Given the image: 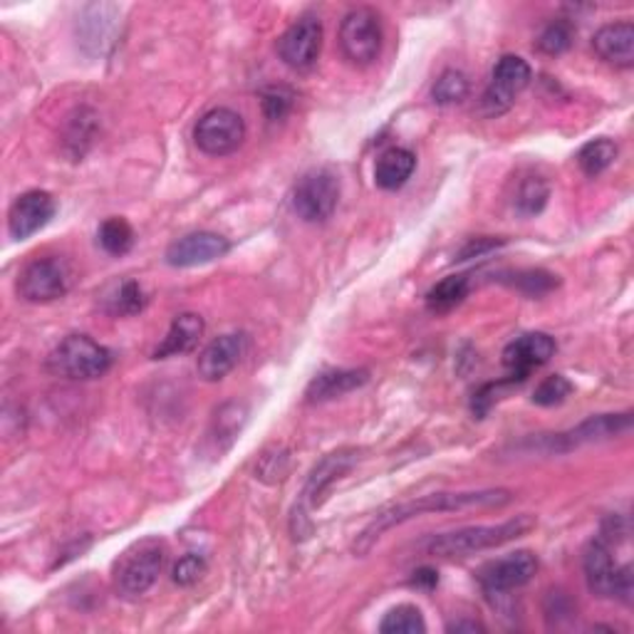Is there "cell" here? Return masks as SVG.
Segmentation results:
<instances>
[{
	"label": "cell",
	"mask_w": 634,
	"mask_h": 634,
	"mask_svg": "<svg viewBox=\"0 0 634 634\" xmlns=\"http://www.w3.org/2000/svg\"><path fill=\"white\" fill-rule=\"evenodd\" d=\"M194 142L208 156H228L246 142V122L228 108L208 110L194 126Z\"/></svg>",
	"instance_id": "11"
},
{
	"label": "cell",
	"mask_w": 634,
	"mask_h": 634,
	"mask_svg": "<svg viewBox=\"0 0 634 634\" xmlns=\"http://www.w3.org/2000/svg\"><path fill=\"white\" fill-rule=\"evenodd\" d=\"M246 407L238 405V401H231V405H224L216 411V419H214V434H218L216 439L231 443L236 439V434L243 427V421H246Z\"/></svg>",
	"instance_id": "33"
},
{
	"label": "cell",
	"mask_w": 634,
	"mask_h": 634,
	"mask_svg": "<svg viewBox=\"0 0 634 634\" xmlns=\"http://www.w3.org/2000/svg\"><path fill=\"white\" fill-rule=\"evenodd\" d=\"M585 583L587 590L597 597H615L630 605L632 602V565H617L612 560V551L607 541L595 538L593 543L585 548L583 558Z\"/></svg>",
	"instance_id": "7"
},
{
	"label": "cell",
	"mask_w": 634,
	"mask_h": 634,
	"mask_svg": "<svg viewBox=\"0 0 634 634\" xmlns=\"http://www.w3.org/2000/svg\"><path fill=\"white\" fill-rule=\"evenodd\" d=\"M357 457H359L357 449H337L333 453H327V457L310 471L308 481L303 485L300 499L295 503L290 515V531L295 541H305V538L313 535L315 525L310 513L315 509H320L325 503L327 491H330V485L335 481H340L342 476L355 467Z\"/></svg>",
	"instance_id": "3"
},
{
	"label": "cell",
	"mask_w": 634,
	"mask_h": 634,
	"mask_svg": "<svg viewBox=\"0 0 634 634\" xmlns=\"http://www.w3.org/2000/svg\"><path fill=\"white\" fill-rule=\"evenodd\" d=\"M538 573V558L531 551H518L501 560H491L479 570V583L485 595H503L531 583Z\"/></svg>",
	"instance_id": "14"
},
{
	"label": "cell",
	"mask_w": 634,
	"mask_h": 634,
	"mask_svg": "<svg viewBox=\"0 0 634 634\" xmlns=\"http://www.w3.org/2000/svg\"><path fill=\"white\" fill-rule=\"evenodd\" d=\"M439 585V573L434 567H419L415 570V577H411V587H417V590H427V593H431Z\"/></svg>",
	"instance_id": "38"
},
{
	"label": "cell",
	"mask_w": 634,
	"mask_h": 634,
	"mask_svg": "<svg viewBox=\"0 0 634 634\" xmlns=\"http://www.w3.org/2000/svg\"><path fill=\"white\" fill-rule=\"evenodd\" d=\"M166 563V545L158 538H144V541L126 548L114 563V587L122 597H140L150 590L156 577L162 575Z\"/></svg>",
	"instance_id": "5"
},
{
	"label": "cell",
	"mask_w": 634,
	"mask_h": 634,
	"mask_svg": "<svg viewBox=\"0 0 634 634\" xmlns=\"http://www.w3.org/2000/svg\"><path fill=\"white\" fill-rule=\"evenodd\" d=\"M535 528L533 515H515L511 521L495 523V525H469L459 528V531L439 533L427 538L421 548H425L427 555L437 558H467L483 551H491V548H499L515 541V538L528 535Z\"/></svg>",
	"instance_id": "2"
},
{
	"label": "cell",
	"mask_w": 634,
	"mask_h": 634,
	"mask_svg": "<svg viewBox=\"0 0 634 634\" xmlns=\"http://www.w3.org/2000/svg\"><path fill=\"white\" fill-rule=\"evenodd\" d=\"M521 382H523V379H518V377L509 375L505 379H499V382L483 385V387L479 389V392L473 395V399H471V409H473V415L479 417V419H483L485 415H489V411H491V407L495 405V401L503 399V397H501L503 392H509L511 387L521 385Z\"/></svg>",
	"instance_id": "34"
},
{
	"label": "cell",
	"mask_w": 634,
	"mask_h": 634,
	"mask_svg": "<svg viewBox=\"0 0 634 634\" xmlns=\"http://www.w3.org/2000/svg\"><path fill=\"white\" fill-rule=\"evenodd\" d=\"M417 168V156L405 146H392L382 152L375 164V184L385 192H397L405 186Z\"/></svg>",
	"instance_id": "22"
},
{
	"label": "cell",
	"mask_w": 634,
	"mask_h": 634,
	"mask_svg": "<svg viewBox=\"0 0 634 634\" xmlns=\"http://www.w3.org/2000/svg\"><path fill=\"white\" fill-rule=\"evenodd\" d=\"M204 317L196 313H182L174 317L172 327H168L166 337L162 345L154 350V359H168V357H182L186 352H192L198 345L201 337H204Z\"/></svg>",
	"instance_id": "21"
},
{
	"label": "cell",
	"mask_w": 634,
	"mask_h": 634,
	"mask_svg": "<svg viewBox=\"0 0 634 634\" xmlns=\"http://www.w3.org/2000/svg\"><path fill=\"white\" fill-rule=\"evenodd\" d=\"M573 382H570L567 377L563 375H551V377H545L541 385L535 387V392H533V405L538 407H558V405H563V401L573 395Z\"/></svg>",
	"instance_id": "32"
},
{
	"label": "cell",
	"mask_w": 634,
	"mask_h": 634,
	"mask_svg": "<svg viewBox=\"0 0 634 634\" xmlns=\"http://www.w3.org/2000/svg\"><path fill=\"white\" fill-rule=\"evenodd\" d=\"M144 305H146L144 290H142V285L136 283V280H122V283H117V285H114V288L110 290L108 298H104V308H108V313L122 315V317L142 313Z\"/></svg>",
	"instance_id": "25"
},
{
	"label": "cell",
	"mask_w": 634,
	"mask_h": 634,
	"mask_svg": "<svg viewBox=\"0 0 634 634\" xmlns=\"http://www.w3.org/2000/svg\"><path fill=\"white\" fill-rule=\"evenodd\" d=\"M503 280L509 283L511 288L528 295V298H541V295H548L558 288V278L548 270H518L511 273V278Z\"/></svg>",
	"instance_id": "29"
},
{
	"label": "cell",
	"mask_w": 634,
	"mask_h": 634,
	"mask_svg": "<svg viewBox=\"0 0 634 634\" xmlns=\"http://www.w3.org/2000/svg\"><path fill=\"white\" fill-rule=\"evenodd\" d=\"M632 431V415H597L587 417L585 421H580L577 427L563 431V434L543 437L538 439V449L545 453H567L580 447H587V443H600L610 441L617 437H625Z\"/></svg>",
	"instance_id": "9"
},
{
	"label": "cell",
	"mask_w": 634,
	"mask_h": 634,
	"mask_svg": "<svg viewBox=\"0 0 634 634\" xmlns=\"http://www.w3.org/2000/svg\"><path fill=\"white\" fill-rule=\"evenodd\" d=\"M228 250V238L211 234V231H196V234H186L166 248V263L174 268L206 266V263L224 258Z\"/></svg>",
	"instance_id": "16"
},
{
	"label": "cell",
	"mask_w": 634,
	"mask_h": 634,
	"mask_svg": "<svg viewBox=\"0 0 634 634\" xmlns=\"http://www.w3.org/2000/svg\"><path fill=\"white\" fill-rule=\"evenodd\" d=\"M204 575H206V560L201 558V555H196V553L184 555L172 570V580H174L176 585H182V587H188V585L198 583V580L204 577Z\"/></svg>",
	"instance_id": "35"
},
{
	"label": "cell",
	"mask_w": 634,
	"mask_h": 634,
	"mask_svg": "<svg viewBox=\"0 0 634 634\" xmlns=\"http://www.w3.org/2000/svg\"><path fill=\"white\" fill-rule=\"evenodd\" d=\"M503 238H491V236H481V238H471L461 246V250L457 253V260H471V258H481L489 256L491 250L503 246Z\"/></svg>",
	"instance_id": "37"
},
{
	"label": "cell",
	"mask_w": 634,
	"mask_h": 634,
	"mask_svg": "<svg viewBox=\"0 0 634 634\" xmlns=\"http://www.w3.org/2000/svg\"><path fill=\"white\" fill-rule=\"evenodd\" d=\"M340 50L357 68H367L382 50V23L372 8H355L340 23Z\"/></svg>",
	"instance_id": "8"
},
{
	"label": "cell",
	"mask_w": 634,
	"mask_h": 634,
	"mask_svg": "<svg viewBox=\"0 0 634 634\" xmlns=\"http://www.w3.org/2000/svg\"><path fill=\"white\" fill-rule=\"evenodd\" d=\"M617 158V144L612 140H605V136H600V140L587 142L583 150L577 152V166L583 168V174L595 178L602 172H607V168L615 164Z\"/></svg>",
	"instance_id": "23"
},
{
	"label": "cell",
	"mask_w": 634,
	"mask_h": 634,
	"mask_svg": "<svg viewBox=\"0 0 634 634\" xmlns=\"http://www.w3.org/2000/svg\"><path fill=\"white\" fill-rule=\"evenodd\" d=\"M295 94L288 88H270L263 92V112L270 122L283 120L293 110Z\"/></svg>",
	"instance_id": "36"
},
{
	"label": "cell",
	"mask_w": 634,
	"mask_h": 634,
	"mask_svg": "<svg viewBox=\"0 0 634 634\" xmlns=\"http://www.w3.org/2000/svg\"><path fill=\"white\" fill-rule=\"evenodd\" d=\"M112 352L94 342L88 335H70L48 357L52 375L72 379V382H90L110 372Z\"/></svg>",
	"instance_id": "4"
},
{
	"label": "cell",
	"mask_w": 634,
	"mask_h": 634,
	"mask_svg": "<svg viewBox=\"0 0 634 634\" xmlns=\"http://www.w3.org/2000/svg\"><path fill=\"white\" fill-rule=\"evenodd\" d=\"M367 369H325V372L313 377V382L305 389V401L308 405H323V401L345 397L367 385Z\"/></svg>",
	"instance_id": "20"
},
{
	"label": "cell",
	"mask_w": 634,
	"mask_h": 634,
	"mask_svg": "<svg viewBox=\"0 0 634 634\" xmlns=\"http://www.w3.org/2000/svg\"><path fill=\"white\" fill-rule=\"evenodd\" d=\"M548 198H551V186H548L541 176H528L521 182L515 192L513 206L521 216H538L545 208Z\"/></svg>",
	"instance_id": "26"
},
{
	"label": "cell",
	"mask_w": 634,
	"mask_h": 634,
	"mask_svg": "<svg viewBox=\"0 0 634 634\" xmlns=\"http://www.w3.org/2000/svg\"><path fill=\"white\" fill-rule=\"evenodd\" d=\"M431 98L437 104H459L469 98V78L459 70L441 72L431 88Z\"/></svg>",
	"instance_id": "30"
},
{
	"label": "cell",
	"mask_w": 634,
	"mask_h": 634,
	"mask_svg": "<svg viewBox=\"0 0 634 634\" xmlns=\"http://www.w3.org/2000/svg\"><path fill=\"white\" fill-rule=\"evenodd\" d=\"M52 216H55V198L48 192L33 188V192L20 194L13 201L8 211V231L16 241H25L35 236L40 228H45Z\"/></svg>",
	"instance_id": "15"
},
{
	"label": "cell",
	"mask_w": 634,
	"mask_h": 634,
	"mask_svg": "<svg viewBox=\"0 0 634 634\" xmlns=\"http://www.w3.org/2000/svg\"><path fill=\"white\" fill-rule=\"evenodd\" d=\"M513 493L505 489H483V491H461V493H431L421 495L415 501H401L382 509L355 541V553L365 555L372 551V545L395 525L411 521V518L427 515V513H451V511H467V509H501V505L511 503Z\"/></svg>",
	"instance_id": "1"
},
{
	"label": "cell",
	"mask_w": 634,
	"mask_h": 634,
	"mask_svg": "<svg viewBox=\"0 0 634 634\" xmlns=\"http://www.w3.org/2000/svg\"><path fill=\"white\" fill-rule=\"evenodd\" d=\"M243 352H246V337L243 335L228 333L216 337L198 355V377L206 379V382H221L228 372H234Z\"/></svg>",
	"instance_id": "18"
},
{
	"label": "cell",
	"mask_w": 634,
	"mask_h": 634,
	"mask_svg": "<svg viewBox=\"0 0 634 634\" xmlns=\"http://www.w3.org/2000/svg\"><path fill=\"white\" fill-rule=\"evenodd\" d=\"M290 201L305 224H325L340 204V178L333 168H310L298 178Z\"/></svg>",
	"instance_id": "6"
},
{
	"label": "cell",
	"mask_w": 634,
	"mask_h": 634,
	"mask_svg": "<svg viewBox=\"0 0 634 634\" xmlns=\"http://www.w3.org/2000/svg\"><path fill=\"white\" fill-rule=\"evenodd\" d=\"M469 295L467 276H447L427 293V305L431 313H449L463 303Z\"/></svg>",
	"instance_id": "24"
},
{
	"label": "cell",
	"mask_w": 634,
	"mask_h": 634,
	"mask_svg": "<svg viewBox=\"0 0 634 634\" xmlns=\"http://www.w3.org/2000/svg\"><path fill=\"white\" fill-rule=\"evenodd\" d=\"M98 241H100V246L110 253V256H124V253H130L134 246V231L124 218L114 216V218L104 221V224L100 226Z\"/></svg>",
	"instance_id": "28"
},
{
	"label": "cell",
	"mask_w": 634,
	"mask_h": 634,
	"mask_svg": "<svg viewBox=\"0 0 634 634\" xmlns=\"http://www.w3.org/2000/svg\"><path fill=\"white\" fill-rule=\"evenodd\" d=\"M593 50L607 65L630 70L634 65V25L630 20L602 25L593 38Z\"/></svg>",
	"instance_id": "19"
},
{
	"label": "cell",
	"mask_w": 634,
	"mask_h": 634,
	"mask_svg": "<svg viewBox=\"0 0 634 634\" xmlns=\"http://www.w3.org/2000/svg\"><path fill=\"white\" fill-rule=\"evenodd\" d=\"M382 634H425L427 622L421 610L415 605H397L385 615L382 625H379Z\"/></svg>",
	"instance_id": "27"
},
{
	"label": "cell",
	"mask_w": 634,
	"mask_h": 634,
	"mask_svg": "<svg viewBox=\"0 0 634 634\" xmlns=\"http://www.w3.org/2000/svg\"><path fill=\"white\" fill-rule=\"evenodd\" d=\"M555 355V340L548 333H528L515 337V340L503 350V365L509 375L518 379H528L533 369L551 362Z\"/></svg>",
	"instance_id": "17"
},
{
	"label": "cell",
	"mask_w": 634,
	"mask_h": 634,
	"mask_svg": "<svg viewBox=\"0 0 634 634\" xmlns=\"http://www.w3.org/2000/svg\"><path fill=\"white\" fill-rule=\"evenodd\" d=\"M449 632H469V634H476V632H485V627L481 625V622H476V620H457V622H451V625L447 627Z\"/></svg>",
	"instance_id": "39"
},
{
	"label": "cell",
	"mask_w": 634,
	"mask_h": 634,
	"mask_svg": "<svg viewBox=\"0 0 634 634\" xmlns=\"http://www.w3.org/2000/svg\"><path fill=\"white\" fill-rule=\"evenodd\" d=\"M575 38V28L567 20H553L543 28L541 38H538V50L545 52V55H563L565 50H570Z\"/></svg>",
	"instance_id": "31"
},
{
	"label": "cell",
	"mask_w": 634,
	"mask_h": 634,
	"mask_svg": "<svg viewBox=\"0 0 634 634\" xmlns=\"http://www.w3.org/2000/svg\"><path fill=\"white\" fill-rule=\"evenodd\" d=\"M323 50V23L315 16H303L278 40V55L293 70H310Z\"/></svg>",
	"instance_id": "13"
},
{
	"label": "cell",
	"mask_w": 634,
	"mask_h": 634,
	"mask_svg": "<svg viewBox=\"0 0 634 634\" xmlns=\"http://www.w3.org/2000/svg\"><path fill=\"white\" fill-rule=\"evenodd\" d=\"M72 285V268L68 260L45 256L30 260L18 276V295L28 303H52L65 298Z\"/></svg>",
	"instance_id": "10"
},
{
	"label": "cell",
	"mask_w": 634,
	"mask_h": 634,
	"mask_svg": "<svg viewBox=\"0 0 634 634\" xmlns=\"http://www.w3.org/2000/svg\"><path fill=\"white\" fill-rule=\"evenodd\" d=\"M531 65L518 55H503L495 62L489 90L483 94V114L485 117H499L509 112L518 94L531 84Z\"/></svg>",
	"instance_id": "12"
}]
</instances>
